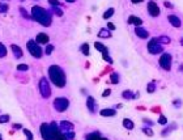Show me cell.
<instances>
[{"mask_svg": "<svg viewBox=\"0 0 183 140\" xmlns=\"http://www.w3.org/2000/svg\"><path fill=\"white\" fill-rule=\"evenodd\" d=\"M39 132H41V135H42V138L45 140H51V139L64 140V139H67L65 135L63 134V131L60 130V127H58V124L55 122H52L50 124L42 123L39 127Z\"/></svg>", "mask_w": 183, "mask_h": 140, "instance_id": "1", "label": "cell"}, {"mask_svg": "<svg viewBox=\"0 0 183 140\" xmlns=\"http://www.w3.org/2000/svg\"><path fill=\"white\" fill-rule=\"evenodd\" d=\"M31 18L36 20L38 24H41L42 26H50L52 22V17H51V13L49 11H46L42 7H38L34 5L31 8Z\"/></svg>", "mask_w": 183, "mask_h": 140, "instance_id": "2", "label": "cell"}, {"mask_svg": "<svg viewBox=\"0 0 183 140\" xmlns=\"http://www.w3.org/2000/svg\"><path fill=\"white\" fill-rule=\"evenodd\" d=\"M49 77L52 81V84L56 85L58 88H64L67 84V77H65L64 71L56 64L49 67Z\"/></svg>", "mask_w": 183, "mask_h": 140, "instance_id": "3", "label": "cell"}, {"mask_svg": "<svg viewBox=\"0 0 183 140\" xmlns=\"http://www.w3.org/2000/svg\"><path fill=\"white\" fill-rule=\"evenodd\" d=\"M26 46H28V51L31 54V56H34L37 59L38 58H42L43 51H42V47H41L39 43L37 41H28Z\"/></svg>", "mask_w": 183, "mask_h": 140, "instance_id": "4", "label": "cell"}, {"mask_svg": "<svg viewBox=\"0 0 183 140\" xmlns=\"http://www.w3.org/2000/svg\"><path fill=\"white\" fill-rule=\"evenodd\" d=\"M148 51L151 52V54L153 55H157V54H161L162 51H164V46H162V43L158 41V38H153L151 39V41L148 42Z\"/></svg>", "mask_w": 183, "mask_h": 140, "instance_id": "5", "label": "cell"}, {"mask_svg": "<svg viewBox=\"0 0 183 140\" xmlns=\"http://www.w3.org/2000/svg\"><path fill=\"white\" fill-rule=\"evenodd\" d=\"M38 86H39L41 96H42L43 98H49L51 96V88H50V84H49V81H47L46 77H42L39 80Z\"/></svg>", "mask_w": 183, "mask_h": 140, "instance_id": "6", "label": "cell"}, {"mask_svg": "<svg viewBox=\"0 0 183 140\" xmlns=\"http://www.w3.org/2000/svg\"><path fill=\"white\" fill-rule=\"evenodd\" d=\"M68 106H70V102L65 97H56L55 101H54V108H55V110L58 113L65 111L67 109H68Z\"/></svg>", "mask_w": 183, "mask_h": 140, "instance_id": "7", "label": "cell"}, {"mask_svg": "<svg viewBox=\"0 0 183 140\" xmlns=\"http://www.w3.org/2000/svg\"><path fill=\"white\" fill-rule=\"evenodd\" d=\"M171 63H173V58H171V54L169 52H165L160 56V65L162 70L165 71H170L171 70Z\"/></svg>", "mask_w": 183, "mask_h": 140, "instance_id": "8", "label": "cell"}, {"mask_svg": "<svg viewBox=\"0 0 183 140\" xmlns=\"http://www.w3.org/2000/svg\"><path fill=\"white\" fill-rule=\"evenodd\" d=\"M148 12H149V15H151L152 17H158L160 16V8L153 0L148 2Z\"/></svg>", "mask_w": 183, "mask_h": 140, "instance_id": "9", "label": "cell"}, {"mask_svg": "<svg viewBox=\"0 0 183 140\" xmlns=\"http://www.w3.org/2000/svg\"><path fill=\"white\" fill-rule=\"evenodd\" d=\"M135 34H136L139 38H141V39H147L149 37L148 30H145L144 28H141V26H136V28H135Z\"/></svg>", "mask_w": 183, "mask_h": 140, "instance_id": "10", "label": "cell"}, {"mask_svg": "<svg viewBox=\"0 0 183 140\" xmlns=\"http://www.w3.org/2000/svg\"><path fill=\"white\" fill-rule=\"evenodd\" d=\"M59 127L60 130H62L63 132H68V131H73V124L68 121H62L59 124Z\"/></svg>", "mask_w": 183, "mask_h": 140, "instance_id": "11", "label": "cell"}, {"mask_svg": "<svg viewBox=\"0 0 183 140\" xmlns=\"http://www.w3.org/2000/svg\"><path fill=\"white\" fill-rule=\"evenodd\" d=\"M167 20H169V22H170L174 28H181V20L178 18V16H175V15H169L167 16Z\"/></svg>", "mask_w": 183, "mask_h": 140, "instance_id": "12", "label": "cell"}, {"mask_svg": "<svg viewBox=\"0 0 183 140\" xmlns=\"http://www.w3.org/2000/svg\"><path fill=\"white\" fill-rule=\"evenodd\" d=\"M49 36L46 34V33H39V34L37 36L36 41L39 43V45H45V43H49Z\"/></svg>", "mask_w": 183, "mask_h": 140, "instance_id": "13", "label": "cell"}, {"mask_svg": "<svg viewBox=\"0 0 183 140\" xmlns=\"http://www.w3.org/2000/svg\"><path fill=\"white\" fill-rule=\"evenodd\" d=\"M11 49H12V51H13V55H15V58H16V59L22 58L24 52H22L21 47H18L17 45H12V46H11Z\"/></svg>", "mask_w": 183, "mask_h": 140, "instance_id": "14", "label": "cell"}, {"mask_svg": "<svg viewBox=\"0 0 183 140\" xmlns=\"http://www.w3.org/2000/svg\"><path fill=\"white\" fill-rule=\"evenodd\" d=\"M86 106H88V109H89L90 113H96V101H94L93 97H88Z\"/></svg>", "mask_w": 183, "mask_h": 140, "instance_id": "15", "label": "cell"}, {"mask_svg": "<svg viewBox=\"0 0 183 140\" xmlns=\"http://www.w3.org/2000/svg\"><path fill=\"white\" fill-rule=\"evenodd\" d=\"M128 24L140 26V25H143V20L139 18V17H136V16H130V18H128Z\"/></svg>", "mask_w": 183, "mask_h": 140, "instance_id": "16", "label": "cell"}, {"mask_svg": "<svg viewBox=\"0 0 183 140\" xmlns=\"http://www.w3.org/2000/svg\"><path fill=\"white\" fill-rule=\"evenodd\" d=\"M99 114L102 117H114L117 114V111H115V109H102L99 111Z\"/></svg>", "mask_w": 183, "mask_h": 140, "instance_id": "17", "label": "cell"}, {"mask_svg": "<svg viewBox=\"0 0 183 140\" xmlns=\"http://www.w3.org/2000/svg\"><path fill=\"white\" fill-rule=\"evenodd\" d=\"M122 97H123L124 99H127V101H131V99L136 98V94H133V93L130 92V90H124L123 93H122Z\"/></svg>", "mask_w": 183, "mask_h": 140, "instance_id": "18", "label": "cell"}, {"mask_svg": "<svg viewBox=\"0 0 183 140\" xmlns=\"http://www.w3.org/2000/svg\"><path fill=\"white\" fill-rule=\"evenodd\" d=\"M123 127H124L126 130H133L135 124H133V122L131 121V119L124 118V119H123Z\"/></svg>", "mask_w": 183, "mask_h": 140, "instance_id": "19", "label": "cell"}, {"mask_svg": "<svg viewBox=\"0 0 183 140\" xmlns=\"http://www.w3.org/2000/svg\"><path fill=\"white\" fill-rule=\"evenodd\" d=\"M98 37L99 38H110L111 37V33L109 29H101L98 31Z\"/></svg>", "mask_w": 183, "mask_h": 140, "instance_id": "20", "label": "cell"}, {"mask_svg": "<svg viewBox=\"0 0 183 140\" xmlns=\"http://www.w3.org/2000/svg\"><path fill=\"white\" fill-rule=\"evenodd\" d=\"M114 8H109V9H107V11H105V13H104V15H102V17L105 18V20H109L113 15H114Z\"/></svg>", "mask_w": 183, "mask_h": 140, "instance_id": "21", "label": "cell"}, {"mask_svg": "<svg viewBox=\"0 0 183 140\" xmlns=\"http://www.w3.org/2000/svg\"><path fill=\"white\" fill-rule=\"evenodd\" d=\"M94 47H96L98 51H101V52L109 51V50H107V47H105V46H104L102 43H99V42H96V43H94Z\"/></svg>", "mask_w": 183, "mask_h": 140, "instance_id": "22", "label": "cell"}, {"mask_svg": "<svg viewBox=\"0 0 183 140\" xmlns=\"http://www.w3.org/2000/svg\"><path fill=\"white\" fill-rule=\"evenodd\" d=\"M158 41H160L162 45H167V43H170V42H171V39L169 38L167 36H161V37L158 38Z\"/></svg>", "mask_w": 183, "mask_h": 140, "instance_id": "23", "label": "cell"}, {"mask_svg": "<svg viewBox=\"0 0 183 140\" xmlns=\"http://www.w3.org/2000/svg\"><path fill=\"white\" fill-rule=\"evenodd\" d=\"M111 79H110V81L113 83V84H118L119 83V73H111V76H110Z\"/></svg>", "mask_w": 183, "mask_h": 140, "instance_id": "24", "label": "cell"}, {"mask_svg": "<svg viewBox=\"0 0 183 140\" xmlns=\"http://www.w3.org/2000/svg\"><path fill=\"white\" fill-rule=\"evenodd\" d=\"M102 58H104V60H106L107 63H113V59L110 58L109 51H105V52H102Z\"/></svg>", "mask_w": 183, "mask_h": 140, "instance_id": "25", "label": "cell"}, {"mask_svg": "<svg viewBox=\"0 0 183 140\" xmlns=\"http://www.w3.org/2000/svg\"><path fill=\"white\" fill-rule=\"evenodd\" d=\"M81 51L84 52V55H89V45L88 43H84V45H81Z\"/></svg>", "mask_w": 183, "mask_h": 140, "instance_id": "26", "label": "cell"}, {"mask_svg": "<svg viewBox=\"0 0 183 140\" xmlns=\"http://www.w3.org/2000/svg\"><path fill=\"white\" fill-rule=\"evenodd\" d=\"M156 90V85H154V83H149L148 85H147V92L148 93H153Z\"/></svg>", "mask_w": 183, "mask_h": 140, "instance_id": "27", "label": "cell"}, {"mask_svg": "<svg viewBox=\"0 0 183 140\" xmlns=\"http://www.w3.org/2000/svg\"><path fill=\"white\" fill-rule=\"evenodd\" d=\"M51 12H54V13H55V15L56 16H63V11H60L59 8H58V7H52V9H51Z\"/></svg>", "mask_w": 183, "mask_h": 140, "instance_id": "28", "label": "cell"}, {"mask_svg": "<svg viewBox=\"0 0 183 140\" xmlns=\"http://www.w3.org/2000/svg\"><path fill=\"white\" fill-rule=\"evenodd\" d=\"M96 138H101L99 132H92V134H88L86 135V139H96Z\"/></svg>", "mask_w": 183, "mask_h": 140, "instance_id": "29", "label": "cell"}, {"mask_svg": "<svg viewBox=\"0 0 183 140\" xmlns=\"http://www.w3.org/2000/svg\"><path fill=\"white\" fill-rule=\"evenodd\" d=\"M0 51H2V54H0V58H5L7 56V49H5V46L2 43L0 45Z\"/></svg>", "mask_w": 183, "mask_h": 140, "instance_id": "30", "label": "cell"}, {"mask_svg": "<svg viewBox=\"0 0 183 140\" xmlns=\"http://www.w3.org/2000/svg\"><path fill=\"white\" fill-rule=\"evenodd\" d=\"M52 51H54V46H52V45H47V47H46V50H45V54H46V55H50Z\"/></svg>", "mask_w": 183, "mask_h": 140, "instance_id": "31", "label": "cell"}, {"mask_svg": "<svg viewBox=\"0 0 183 140\" xmlns=\"http://www.w3.org/2000/svg\"><path fill=\"white\" fill-rule=\"evenodd\" d=\"M158 123H160V124H167V119H166V117L161 114L160 118H158Z\"/></svg>", "mask_w": 183, "mask_h": 140, "instance_id": "32", "label": "cell"}, {"mask_svg": "<svg viewBox=\"0 0 183 140\" xmlns=\"http://www.w3.org/2000/svg\"><path fill=\"white\" fill-rule=\"evenodd\" d=\"M22 131H24V134L26 135V138H28L29 140H33V138H34V136H33V134H31V132H30L29 130H26V128H24Z\"/></svg>", "mask_w": 183, "mask_h": 140, "instance_id": "33", "label": "cell"}, {"mask_svg": "<svg viewBox=\"0 0 183 140\" xmlns=\"http://www.w3.org/2000/svg\"><path fill=\"white\" fill-rule=\"evenodd\" d=\"M17 70L18 71H28L29 67H28V64H18L17 65Z\"/></svg>", "mask_w": 183, "mask_h": 140, "instance_id": "34", "label": "cell"}, {"mask_svg": "<svg viewBox=\"0 0 183 140\" xmlns=\"http://www.w3.org/2000/svg\"><path fill=\"white\" fill-rule=\"evenodd\" d=\"M143 132H144L145 135H148V136H153V131L151 128H148V127H144L143 128Z\"/></svg>", "mask_w": 183, "mask_h": 140, "instance_id": "35", "label": "cell"}, {"mask_svg": "<svg viewBox=\"0 0 183 140\" xmlns=\"http://www.w3.org/2000/svg\"><path fill=\"white\" fill-rule=\"evenodd\" d=\"M7 11H8V5H7V4H0V13H3V15H4Z\"/></svg>", "mask_w": 183, "mask_h": 140, "instance_id": "36", "label": "cell"}, {"mask_svg": "<svg viewBox=\"0 0 183 140\" xmlns=\"http://www.w3.org/2000/svg\"><path fill=\"white\" fill-rule=\"evenodd\" d=\"M9 121V115H0V123H7Z\"/></svg>", "mask_w": 183, "mask_h": 140, "instance_id": "37", "label": "cell"}, {"mask_svg": "<svg viewBox=\"0 0 183 140\" xmlns=\"http://www.w3.org/2000/svg\"><path fill=\"white\" fill-rule=\"evenodd\" d=\"M64 135H65V138H67V139H73L75 136H76V135H75V132H73V131H68V132H64Z\"/></svg>", "mask_w": 183, "mask_h": 140, "instance_id": "38", "label": "cell"}, {"mask_svg": "<svg viewBox=\"0 0 183 140\" xmlns=\"http://www.w3.org/2000/svg\"><path fill=\"white\" fill-rule=\"evenodd\" d=\"M49 4L51 7H59L60 5V3L58 2V0H49Z\"/></svg>", "mask_w": 183, "mask_h": 140, "instance_id": "39", "label": "cell"}, {"mask_svg": "<svg viewBox=\"0 0 183 140\" xmlns=\"http://www.w3.org/2000/svg\"><path fill=\"white\" fill-rule=\"evenodd\" d=\"M20 12H21V15H22V17H25V18H30V16L28 15V12H26L24 8H20Z\"/></svg>", "mask_w": 183, "mask_h": 140, "instance_id": "40", "label": "cell"}, {"mask_svg": "<svg viewBox=\"0 0 183 140\" xmlns=\"http://www.w3.org/2000/svg\"><path fill=\"white\" fill-rule=\"evenodd\" d=\"M173 105L175 106V108H179V106H182V101H179V99H175V101L173 102Z\"/></svg>", "mask_w": 183, "mask_h": 140, "instance_id": "41", "label": "cell"}, {"mask_svg": "<svg viewBox=\"0 0 183 140\" xmlns=\"http://www.w3.org/2000/svg\"><path fill=\"white\" fill-rule=\"evenodd\" d=\"M110 93H111V90H110V89H106V90H104V93H102V97H107V96H110Z\"/></svg>", "mask_w": 183, "mask_h": 140, "instance_id": "42", "label": "cell"}, {"mask_svg": "<svg viewBox=\"0 0 183 140\" xmlns=\"http://www.w3.org/2000/svg\"><path fill=\"white\" fill-rule=\"evenodd\" d=\"M164 4H165V7H166V8H173V4H171V3H169V2H165Z\"/></svg>", "mask_w": 183, "mask_h": 140, "instance_id": "43", "label": "cell"}, {"mask_svg": "<svg viewBox=\"0 0 183 140\" xmlns=\"http://www.w3.org/2000/svg\"><path fill=\"white\" fill-rule=\"evenodd\" d=\"M132 4H140V3H143L144 0H131Z\"/></svg>", "mask_w": 183, "mask_h": 140, "instance_id": "44", "label": "cell"}, {"mask_svg": "<svg viewBox=\"0 0 183 140\" xmlns=\"http://www.w3.org/2000/svg\"><path fill=\"white\" fill-rule=\"evenodd\" d=\"M107 25H109V29H110V30H114V29H115V25H114L113 22H109Z\"/></svg>", "mask_w": 183, "mask_h": 140, "instance_id": "45", "label": "cell"}, {"mask_svg": "<svg viewBox=\"0 0 183 140\" xmlns=\"http://www.w3.org/2000/svg\"><path fill=\"white\" fill-rule=\"evenodd\" d=\"M13 128H21V124H13Z\"/></svg>", "mask_w": 183, "mask_h": 140, "instance_id": "46", "label": "cell"}, {"mask_svg": "<svg viewBox=\"0 0 183 140\" xmlns=\"http://www.w3.org/2000/svg\"><path fill=\"white\" fill-rule=\"evenodd\" d=\"M65 2H68V3H75L76 0H65Z\"/></svg>", "mask_w": 183, "mask_h": 140, "instance_id": "47", "label": "cell"}, {"mask_svg": "<svg viewBox=\"0 0 183 140\" xmlns=\"http://www.w3.org/2000/svg\"><path fill=\"white\" fill-rule=\"evenodd\" d=\"M179 70H181V71L183 72V65H181V68H179Z\"/></svg>", "mask_w": 183, "mask_h": 140, "instance_id": "48", "label": "cell"}, {"mask_svg": "<svg viewBox=\"0 0 183 140\" xmlns=\"http://www.w3.org/2000/svg\"><path fill=\"white\" fill-rule=\"evenodd\" d=\"M181 43H182V45H183V39H182V41H181Z\"/></svg>", "mask_w": 183, "mask_h": 140, "instance_id": "49", "label": "cell"}, {"mask_svg": "<svg viewBox=\"0 0 183 140\" xmlns=\"http://www.w3.org/2000/svg\"><path fill=\"white\" fill-rule=\"evenodd\" d=\"M2 2H4V0H2Z\"/></svg>", "mask_w": 183, "mask_h": 140, "instance_id": "50", "label": "cell"}]
</instances>
